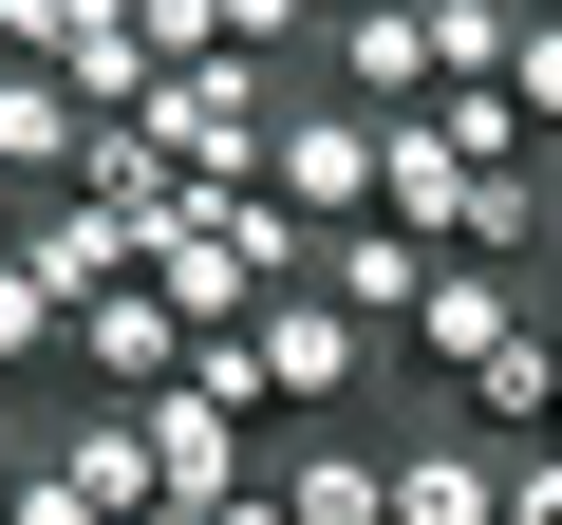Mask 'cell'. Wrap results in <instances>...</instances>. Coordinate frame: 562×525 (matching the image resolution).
Segmentation results:
<instances>
[{
    "mask_svg": "<svg viewBox=\"0 0 562 525\" xmlns=\"http://www.w3.org/2000/svg\"><path fill=\"white\" fill-rule=\"evenodd\" d=\"M57 469H76V488H94L113 525H132V506L169 488V469H150V413H76V432H57Z\"/></svg>",
    "mask_w": 562,
    "mask_h": 525,
    "instance_id": "15",
    "label": "cell"
},
{
    "mask_svg": "<svg viewBox=\"0 0 562 525\" xmlns=\"http://www.w3.org/2000/svg\"><path fill=\"white\" fill-rule=\"evenodd\" d=\"M525 320H543V301L506 282V262H431V301H413V376H431V394H469Z\"/></svg>",
    "mask_w": 562,
    "mask_h": 525,
    "instance_id": "5",
    "label": "cell"
},
{
    "mask_svg": "<svg viewBox=\"0 0 562 525\" xmlns=\"http://www.w3.org/2000/svg\"><path fill=\"white\" fill-rule=\"evenodd\" d=\"M76 376H94L113 413H150V394L188 376V320H169V282H113V301L76 320Z\"/></svg>",
    "mask_w": 562,
    "mask_h": 525,
    "instance_id": "6",
    "label": "cell"
},
{
    "mask_svg": "<svg viewBox=\"0 0 562 525\" xmlns=\"http://www.w3.org/2000/svg\"><path fill=\"white\" fill-rule=\"evenodd\" d=\"M0 525H113V506H94V488L57 469V432H38V469H20V506H0Z\"/></svg>",
    "mask_w": 562,
    "mask_h": 525,
    "instance_id": "19",
    "label": "cell"
},
{
    "mask_svg": "<svg viewBox=\"0 0 562 525\" xmlns=\"http://www.w3.org/2000/svg\"><path fill=\"white\" fill-rule=\"evenodd\" d=\"M262 488H281V525H394V450H357V432H301Z\"/></svg>",
    "mask_w": 562,
    "mask_h": 525,
    "instance_id": "9",
    "label": "cell"
},
{
    "mask_svg": "<svg viewBox=\"0 0 562 525\" xmlns=\"http://www.w3.org/2000/svg\"><path fill=\"white\" fill-rule=\"evenodd\" d=\"M150 469H169V506H244L262 488V413H206L188 376L150 394Z\"/></svg>",
    "mask_w": 562,
    "mask_h": 525,
    "instance_id": "7",
    "label": "cell"
},
{
    "mask_svg": "<svg viewBox=\"0 0 562 525\" xmlns=\"http://www.w3.org/2000/svg\"><path fill=\"white\" fill-rule=\"evenodd\" d=\"M543 169H469V225H450V262H506V282H543Z\"/></svg>",
    "mask_w": 562,
    "mask_h": 525,
    "instance_id": "13",
    "label": "cell"
},
{
    "mask_svg": "<svg viewBox=\"0 0 562 525\" xmlns=\"http://www.w3.org/2000/svg\"><path fill=\"white\" fill-rule=\"evenodd\" d=\"M20 282H38L57 320H94L113 282H150V244H132L113 206H76V188H38V206H20Z\"/></svg>",
    "mask_w": 562,
    "mask_h": 525,
    "instance_id": "4",
    "label": "cell"
},
{
    "mask_svg": "<svg viewBox=\"0 0 562 525\" xmlns=\"http://www.w3.org/2000/svg\"><path fill=\"white\" fill-rule=\"evenodd\" d=\"M319 76H338V113L413 132V113H431V0H357V20H319Z\"/></svg>",
    "mask_w": 562,
    "mask_h": 525,
    "instance_id": "3",
    "label": "cell"
},
{
    "mask_svg": "<svg viewBox=\"0 0 562 525\" xmlns=\"http://www.w3.org/2000/svg\"><path fill=\"white\" fill-rule=\"evenodd\" d=\"M506 525H562V450H506Z\"/></svg>",
    "mask_w": 562,
    "mask_h": 525,
    "instance_id": "20",
    "label": "cell"
},
{
    "mask_svg": "<svg viewBox=\"0 0 562 525\" xmlns=\"http://www.w3.org/2000/svg\"><path fill=\"white\" fill-rule=\"evenodd\" d=\"M375 169H394V132H375V113H338V94H281V150H262V188L301 206L319 244H338V225H375Z\"/></svg>",
    "mask_w": 562,
    "mask_h": 525,
    "instance_id": "1",
    "label": "cell"
},
{
    "mask_svg": "<svg viewBox=\"0 0 562 525\" xmlns=\"http://www.w3.org/2000/svg\"><path fill=\"white\" fill-rule=\"evenodd\" d=\"M431 262H450V244H413V225H338V244H319V301H338L357 338H413Z\"/></svg>",
    "mask_w": 562,
    "mask_h": 525,
    "instance_id": "8",
    "label": "cell"
},
{
    "mask_svg": "<svg viewBox=\"0 0 562 525\" xmlns=\"http://www.w3.org/2000/svg\"><path fill=\"white\" fill-rule=\"evenodd\" d=\"M76 150H94V113L57 94V57H0V169H20V188H76Z\"/></svg>",
    "mask_w": 562,
    "mask_h": 525,
    "instance_id": "12",
    "label": "cell"
},
{
    "mask_svg": "<svg viewBox=\"0 0 562 525\" xmlns=\"http://www.w3.org/2000/svg\"><path fill=\"white\" fill-rule=\"evenodd\" d=\"M543 262H562V244H543Z\"/></svg>",
    "mask_w": 562,
    "mask_h": 525,
    "instance_id": "23",
    "label": "cell"
},
{
    "mask_svg": "<svg viewBox=\"0 0 562 525\" xmlns=\"http://www.w3.org/2000/svg\"><path fill=\"white\" fill-rule=\"evenodd\" d=\"M375 225H413V244H450V225H469V150H450L431 113L394 132V169H375Z\"/></svg>",
    "mask_w": 562,
    "mask_h": 525,
    "instance_id": "14",
    "label": "cell"
},
{
    "mask_svg": "<svg viewBox=\"0 0 562 525\" xmlns=\"http://www.w3.org/2000/svg\"><path fill=\"white\" fill-rule=\"evenodd\" d=\"M394 525H506V450L487 432H413L394 450Z\"/></svg>",
    "mask_w": 562,
    "mask_h": 525,
    "instance_id": "11",
    "label": "cell"
},
{
    "mask_svg": "<svg viewBox=\"0 0 562 525\" xmlns=\"http://www.w3.org/2000/svg\"><path fill=\"white\" fill-rule=\"evenodd\" d=\"M38 357H76V320L20 282V244H0V376H38Z\"/></svg>",
    "mask_w": 562,
    "mask_h": 525,
    "instance_id": "17",
    "label": "cell"
},
{
    "mask_svg": "<svg viewBox=\"0 0 562 525\" xmlns=\"http://www.w3.org/2000/svg\"><path fill=\"white\" fill-rule=\"evenodd\" d=\"M206 525H281V488H244V506H206Z\"/></svg>",
    "mask_w": 562,
    "mask_h": 525,
    "instance_id": "22",
    "label": "cell"
},
{
    "mask_svg": "<svg viewBox=\"0 0 562 525\" xmlns=\"http://www.w3.org/2000/svg\"><path fill=\"white\" fill-rule=\"evenodd\" d=\"M20 469H38V432H0V506H20Z\"/></svg>",
    "mask_w": 562,
    "mask_h": 525,
    "instance_id": "21",
    "label": "cell"
},
{
    "mask_svg": "<svg viewBox=\"0 0 562 525\" xmlns=\"http://www.w3.org/2000/svg\"><path fill=\"white\" fill-rule=\"evenodd\" d=\"M450 413H469V432H487V450H562V338H543V320H525V338H506V357H487V376H469V394H450Z\"/></svg>",
    "mask_w": 562,
    "mask_h": 525,
    "instance_id": "10",
    "label": "cell"
},
{
    "mask_svg": "<svg viewBox=\"0 0 562 525\" xmlns=\"http://www.w3.org/2000/svg\"><path fill=\"white\" fill-rule=\"evenodd\" d=\"M132 38H150V57L188 76V57H225V0H132Z\"/></svg>",
    "mask_w": 562,
    "mask_h": 525,
    "instance_id": "18",
    "label": "cell"
},
{
    "mask_svg": "<svg viewBox=\"0 0 562 525\" xmlns=\"http://www.w3.org/2000/svg\"><path fill=\"white\" fill-rule=\"evenodd\" d=\"M506 113L562 132V0H525V38H506Z\"/></svg>",
    "mask_w": 562,
    "mask_h": 525,
    "instance_id": "16",
    "label": "cell"
},
{
    "mask_svg": "<svg viewBox=\"0 0 562 525\" xmlns=\"http://www.w3.org/2000/svg\"><path fill=\"white\" fill-rule=\"evenodd\" d=\"M262 394L301 413V432H357V394H375V338H357V320H338V301L301 282V301L262 320Z\"/></svg>",
    "mask_w": 562,
    "mask_h": 525,
    "instance_id": "2",
    "label": "cell"
}]
</instances>
